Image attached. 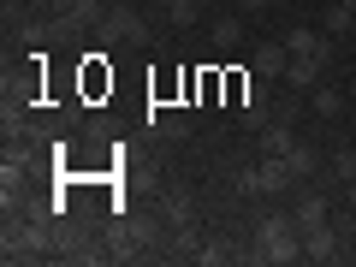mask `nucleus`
Listing matches in <instances>:
<instances>
[{"label": "nucleus", "mask_w": 356, "mask_h": 267, "mask_svg": "<svg viewBox=\"0 0 356 267\" xmlns=\"http://www.w3.org/2000/svg\"><path fill=\"white\" fill-rule=\"evenodd\" d=\"M285 166H291V178H315V166H321V161H315V149H303V143H297V149L285 154Z\"/></svg>", "instance_id": "f3484780"}, {"label": "nucleus", "mask_w": 356, "mask_h": 267, "mask_svg": "<svg viewBox=\"0 0 356 267\" xmlns=\"http://www.w3.org/2000/svg\"><path fill=\"white\" fill-rule=\"evenodd\" d=\"M309 107H315L321 119H332V113H344V95H339V89H327V83H321L315 95H309Z\"/></svg>", "instance_id": "dca6fc26"}, {"label": "nucleus", "mask_w": 356, "mask_h": 267, "mask_svg": "<svg viewBox=\"0 0 356 267\" xmlns=\"http://www.w3.org/2000/svg\"><path fill=\"white\" fill-rule=\"evenodd\" d=\"M255 143H261V154H291V149H297V137H291V125H285V119L261 125V131H255Z\"/></svg>", "instance_id": "9b49d317"}, {"label": "nucleus", "mask_w": 356, "mask_h": 267, "mask_svg": "<svg viewBox=\"0 0 356 267\" xmlns=\"http://www.w3.org/2000/svg\"><path fill=\"white\" fill-rule=\"evenodd\" d=\"M332 178L350 184V178H356V154H332Z\"/></svg>", "instance_id": "aec40b11"}, {"label": "nucleus", "mask_w": 356, "mask_h": 267, "mask_svg": "<svg viewBox=\"0 0 356 267\" xmlns=\"http://www.w3.org/2000/svg\"><path fill=\"white\" fill-rule=\"evenodd\" d=\"M291 220H297V232H315V226H327L332 220V208H327V196H297V208H291Z\"/></svg>", "instance_id": "6e6552de"}, {"label": "nucleus", "mask_w": 356, "mask_h": 267, "mask_svg": "<svg viewBox=\"0 0 356 267\" xmlns=\"http://www.w3.org/2000/svg\"><path fill=\"white\" fill-rule=\"evenodd\" d=\"M102 89H113V72H107L102 60H89L83 65V95H102Z\"/></svg>", "instance_id": "2eb2a0df"}, {"label": "nucleus", "mask_w": 356, "mask_h": 267, "mask_svg": "<svg viewBox=\"0 0 356 267\" xmlns=\"http://www.w3.org/2000/svg\"><path fill=\"white\" fill-rule=\"evenodd\" d=\"M350 24H356V18L344 13V6H332V13H327V36H344V30H350Z\"/></svg>", "instance_id": "412c9836"}, {"label": "nucleus", "mask_w": 356, "mask_h": 267, "mask_svg": "<svg viewBox=\"0 0 356 267\" xmlns=\"http://www.w3.org/2000/svg\"><path fill=\"white\" fill-rule=\"evenodd\" d=\"M238 125H243V131H261V125H273V113H267V83H261V77H255L250 102L238 107Z\"/></svg>", "instance_id": "1a4fd4ad"}, {"label": "nucleus", "mask_w": 356, "mask_h": 267, "mask_svg": "<svg viewBox=\"0 0 356 267\" xmlns=\"http://www.w3.org/2000/svg\"><path fill=\"white\" fill-rule=\"evenodd\" d=\"M321 72H327V60H291V65H285V83H291L297 95H315Z\"/></svg>", "instance_id": "9d476101"}, {"label": "nucleus", "mask_w": 356, "mask_h": 267, "mask_svg": "<svg viewBox=\"0 0 356 267\" xmlns=\"http://www.w3.org/2000/svg\"><path fill=\"white\" fill-rule=\"evenodd\" d=\"M261 6H267V0H238V13H261Z\"/></svg>", "instance_id": "4be33fe9"}, {"label": "nucleus", "mask_w": 356, "mask_h": 267, "mask_svg": "<svg viewBox=\"0 0 356 267\" xmlns=\"http://www.w3.org/2000/svg\"><path fill=\"white\" fill-rule=\"evenodd\" d=\"M339 6H344V13H350V18H356V0H339Z\"/></svg>", "instance_id": "b1692460"}, {"label": "nucleus", "mask_w": 356, "mask_h": 267, "mask_svg": "<svg viewBox=\"0 0 356 267\" xmlns=\"http://www.w3.org/2000/svg\"><path fill=\"white\" fill-rule=\"evenodd\" d=\"M48 6H54V24H60V30H77V24H102V13H107L102 0H48Z\"/></svg>", "instance_id": "423d86ee"}, {"label": "nucleus", "mask_w": 356, "mask_h": 267, "mask_svg": "<svg viewBox=\"0 0 356 267\" xmlns=\"http://www.w3.org/2000/svg\"><path fill=\"white\" fill-rule=\"evenodd\" d=\"M24 125H30V113L13 102V95H6V107H0V131H6V143H13V137H24Z\"/></svg>", "instance_id": "4468645a"}, {"label": "nucleus", "mask_w": 356, "mask_h": 267, "mask_svg": "<svg viewBox=\"0 0 356 267\" xmlns=\"http://www.w3.org/2000/svg\"><path fill=\"white\" fill-rule=\"evenodd\" d=\"M161 6H166V18H172L178 30H191L196 18H202V0H161Z\"/></svg>", "instance_id": "f8f14e48"}, {"label": "nucleus", "mask_w": 356, "mask_h": 267, "mask_svg": "<svg viewBox=\"0 0 356 267\" xmlns=\"http://www.w3.org/2000/svg\"><path fill=\"white\" fill-rule=\"evenodd\" d=\"M166 220H172L178 232H191V196L178 191V196H166Z\"/></svg>", "instance_id": "a211bd4d"}, {"label": "nucleus", "mask_w": 356, "mask_h": 267, "mask_svg": "<svg viewBox=\"0 0 356 267\" xmlns=\"http://www.w3.org/2000/svg\"><path fill=\"white\" fill-rule=\"evenodd\" d=\"M238 42H243V18H214V48L232 54Z\"/></svg>", "instance_id": "ddd939ff"}, {"label": "nucleus", "mask_w": 356, "mask_h": 267, "mask_svg": "<svg viewBox=\"0 0 356 267\" xmlns=\"http://www.w3.org/2000/svg\"><path fill=\"white\" fill-rule=\"evenodd\" d=\"M297 255H303V232H297L291 214H267L261 226H255L250 261H273V267H285V261H297Z\"/></svg>", "instance_id": "f257e3e1"}, {"label": "nucleus", "mask_w": 356, "mask_h": 267, "mask_svg": "<svg viewBox=\"0 0 356 267\" xmlns=\"http://www.w3.org/2000/svg\"><path fill=\"white\" fill-rule=\"evenodd\" d=\"M344 250H350V243L339 238L332 220H327V226H315V232H303V261H339Z\"/></svg>", "instance_id": "7ed1b4c3"}, {"label": "nucleus", "mask_w": 356, "mask_h": 267, "mask_svg": "<svg viewBox=\"0 0 356 267\" xmlns=\"http://www.w3.org/2000/svg\"><path fill=\"white\" fill-rule=\"evenodd\" d=\"M102 36L113 42V48H143V42H149V24H143V13H131V6H107Z\"/></svg>", "instance_id": "f03ea898"}, {"label": "nucleus", "mask_w": 356, "mask_h": 267, "mask_svg": "<svg viewBox=\"0 0 356 267\" xmlns=\"http://www.w3.org/2000/svg\"><path fill=\"white\" fill-rule=\"evenodd\" d=\"M285 54H291V60H332V36L327 30H303L297 24L291 36H285Z\"/></svg>", "instance_id": "39448f33"}, {"label": "nucleus", "mask_w": 356, "mask_h": 267, "mask_svg": "<svg viewBox=\"0 0 356 267\" xmlns=\"http://www.w3.org/2000/svg\"><path fill=\"white\" fill-rule=\"evenodd\" d=\"M344 208H356V178H350V184H344Z\"/></svg>", "instance_id": "5701e85b"}, {"label": "nucleus", "mask_w": 356, "mask_h": 267, "mask_svg": "<svg viewBox=\"0 0 356 267\" xmlns=\"http://www.w3.org/2000/svg\"><path fill=\"white\" fill-rule=\"evenodd\" d=\"M36 250H42V232H36V226H24V220H18V226L6 220V261H30Z\"/></svg>", "instance_id": "0eeeda50"}, {"label": "nucleus", "mask_w": 356, "mask_h": 267, "mask_svg": "<svg viewBox=\"0 0 356 267\" xmlns=\"http://www.w3.org/2000/svg\"><path fill=\"white\" fill-rule=\"evenodd\" d=\"M154 131H161V137H184V119L178 113H154Z\"/></svg>", "instance_id": "6ab92c4d"}, {"label": "nucleus", "mask_w": 356, "mask_h": 267, "mask_svg": "<svg viewBox=\"0 0 356 267\" xmlns=\"http://www.w3.org/2000/svg\"><path fill=\"white\" fill-rule=\"evenodd\" d=\"M285 65H291V54H285V42H255V48H250V72L261 77V83H273V77H285Z\"/></svg>", "instance_id": "20e7f679"}]
</instances>
